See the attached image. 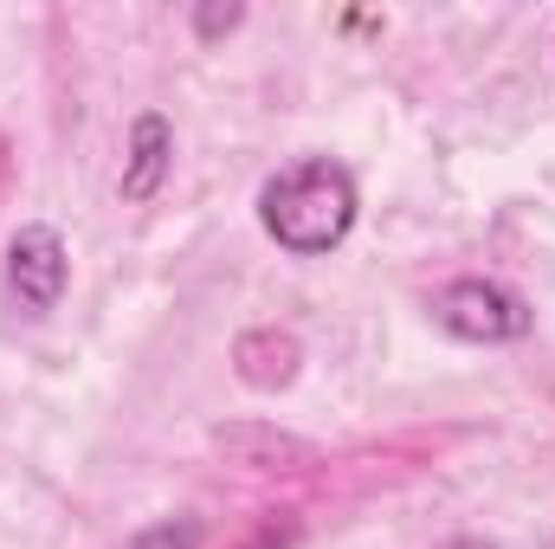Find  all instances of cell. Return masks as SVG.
Segmentation results:
<instances>
[{"label":"cell","mask_w":555,"mask_h":549,"mask_svg":"<svg viewBox=\"0 0 555 549\" xmlns=\"http://www.w3.org/2000/svg\"><path fill=\"white\" fill-rule=\"evenodd\" d=\"M201 518H162V524H149V531H137L124 549H201Z\"/></svg>","instance_id":"8992f818"},{"label":"cell","mask_w":555,"mask_h":549,"mask_svg":"<svg viewBox=\"0 0 555 549\" xmlns=\"http://www.w3.org/2000/svg\"><path fill=\"white\" fill-rule=\"evenodd\" d=\"M168 162H175V130H168V117H162V111H142L137 130H130V162H124V201H149V194L162 188Z\"/></svg>","instance_id":"277c9868"},{"label":"cell","mask_w":555,"mask_h":549,"mask_svg":"<svg viewBox=\"0 0 555 549\" xmlns=\"http://www.w3.org/2000/svg\"><path fill=\"white\" fill-rule=\"evenodd\" d=\"M194 26L214 39V33H227V26H240V7H201V13H194Z\"/></svg>","instance_id":"52a82bcc"},{"label":"cell","mask_w":555,"mask_h":549,"mask_svg":"<svg viewBox=\"0 0 555 549\" xmlns=\"http://www.w3.org/2000/svg\"><path fill=\"white\" fill-rule=\"evenodd\" d=\"M65 278H72V259H65L59 227H20L13 233V246H7V284H13V297H20L26 317H46L65 297Z\"/></svg>","instance_id":"3957f363"},{"label":"cell","mask_w":555,"mask_h":549,"mask_svg":"<svg viewBox=\"0 0 555 549\" xmlns=\"http://www.w3.org/2000/svg\"><path fill=\"white\" fill-rule=\"evenodd\" d=\"M439 549H498V544H485V537H452V544H439Z\"/></svg>","instance_id":"ba28073f"},{"label":"cell","mask_w":555,"mask_h":549,"mask_svg":"<svg viewBox=\"0 0 555 549\" xmlns=\"http://www.w3.org/2000/svg\"><path fill=\"white\" fill-rule=\"evenodd\" d=\"M433 323L459 343H524L537 310L498 278H452L446 291H433Z\"/></svg>","instance_id":"7a4b0ae2"},{"label":"cell","mask_w":555,"mask_h":549,"mask_svg":"<svg viewBox=\"0 0 555 549\" xmlns=\"http://www.w3.org/2000/svg\"><path fill=\"white\" fill-rule=\"evenodd\" d=\"M362 214V194H356V175L330 155H304L291 168H278L272 181L259 188V220L284 253L297 259H317V253H336L349 240Z\"/></svg>","instance_id":"6da1fadb"},{"label":"cell","mask_w":555,"mask_h":549,"mask_svg":"<svg viewBox=\"0 0 555 549\" xmlns=\"http://www.w3.org/2000/svg\"><path fill=\"white\" fill-rule=\"evenodd\" d=\"M240 375L253 382V388H284L291 375H297V343L291 336H240Z\"/></svg>","instance_id":"5b68a950"}]
</instances>
